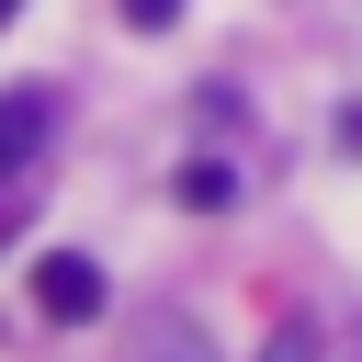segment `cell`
Here are the masks:
<instances>
[{
	"label": "cell",
	"mask_w": 362,
	"mask_h": 362,
	"mask_svg": "<svg viewBox=\"0 0 362 362\" xmlns=\"http://www.w3.org/2000/svg\"><path fill=\"white\" fill-rule=\"evenodd\" d=\"M34 305H45L57 328H90V317H102V260H90V249H45V260H34Z\"/></svg>",
	"instance_id": "obj_1"
},
{
	"label": "cell",
	"mask_w": 362,
	"mask_h": 362,
	"mask_svg": "<svg viewBox=\"0 0 362 362\" xmlns=\"http://www.w3.org/2000/svg\"><path fill=\"white\" fill-rule=\"evenodd\" d=\"M45 124H57V102H45V90H0V181H23V170H34Z\"/></svg>",
	"instance_id": "obj_2"
},
{
	"label": "cell",
	"mask_w": 362,
	"mask_h": 362,
	"mask_svg": "<svg viewBox=\"0 0 362 362\" xmlns=\"http://www.w3.org/2000/svg\"><path fill=\"white\" fill-rule=\"evenodd\" d=\"M181 204H192V215H226V204H238V170H226V158H181Z\"/></svg>",
	"instance_id": "obj_3"
},
{
	"label": "cell",
	"mask_w": 362,
	"mask_h": 362,
	"mask_svg": "<svg viewBox=\"0 0 362 362\" xmlns=\"http://www.w3.org/2000/svg\"><path fill=\"white\" fill-rule=\"evenodd\" d=\"M113 11H124L136 34H170V23H181V0H113Z\"/></svg>",
	"instance_id": "obj_4"
},
{
	"label": "cell",
	"mask_w": 362,
	"mask_h": 362,
	"mask_svg": "<svg viewBox=\"0 0 362 362\" xmlns=\"http://www.w3.org/2000/svg\"><path fill=\"white\" fill-rule=\"evenodd\" d=\"M272 362H305V339H283V351H272Z\"/></svg>",
	"instance_id": "obj_5"
},
{
	"label": "cell",
	"mask_w": 362,
	"mask_h": 362,
	"mask_svg": "<svg viewBox=\"0 0 362 362\" xmlns=\"http://www.w3.org/2000/svg\"><path fill=\"white\" fill-rule=\"evenodd\" d=\"M0 23H11V0H0Z\"/></svg>",
	"instance_id": "obj_6"
}]
</instances>
